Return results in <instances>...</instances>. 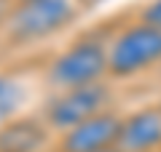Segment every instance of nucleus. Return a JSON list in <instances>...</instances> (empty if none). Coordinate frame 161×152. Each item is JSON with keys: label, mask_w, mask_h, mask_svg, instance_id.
Returning <instances> with one entry per match:
<instances>
[{"label": "nucleus", "mask_w": 161, "mask_h": 152, "mask_svg": "<svg viewBox=\"0 0 161 152\" xmlns=\"http://www.w3.org/2000/svg\"><path fill=\"white\" fill-rule=\"evenodd\" d=\"M75 13V0H14V8L3 24V35L14 48L32 45L70 27Z\"/></svg>", "instance_id": "nucleus-1"}, {"label": "nucleus", "mask_w": 161, "mask_h": 152, "mask_svg": "<svg viewBox=\"0 0 161 152\" xmlns=\"http://www.w3.org/2000/svg\"><path fill=\"white\" fill-rule=\"evenodd\" d=\"M161 62V29L140 22L124 29L108 48V75L132 78Z\"/></svg>", "instance_id": "nucleus-2"}, {"label": "nucleus", "mask_w": 161, "mask_h": 152, "mask_svg": "<svg viewBox=\"0 0 161 152\" xmlns=\"http://www.w3.org/2000/svg\"><path fill=\"white\" fill-rule=\"evenodd\" d=\"M108 75V48L99 40H78L48 64V83L57 91L99 83Z\"/></svg>", "instance_id": "nucleus-3"}, {"label": "nucleus", "mask_w": 161, "mask_h": 152, "mask_svg": "<svg viewBox=\"0 0 161 152\" xmlns=\"http://www.w3.org/2000/svg\"><path fill=\"white\" fill-rule=\"evenodd\" d=\"M108 104H110V88L102 80L99 83L75 85V88H62L48 101L43 120L48 123L51 131H67L73 125H78L80 120L108 109Z\"/></svg>", "instance_id": "nucleus-4"}, {"label": "nucleus", "mask_w": 161, "mask_h": 152, "mask_svg": "<svg viewBox=\"0 0 161 152\" xmlns=\"http://www.w3.org/2000/svg\"><path fill=\"white\" fill-rule=\"evenodd\" d=\"M118 131H121V118L110 109L92 115V118L80 120L78 125L62 131L59 139V149L64 152H105V149H115L118 141Z\"/></svg>", "instance_id": "nucleus-5"}, {"label": "nucleus", "mask_w": 161, "mask_h": 152, "mask_svg": "<svg viewBox=\"0 0 161 152\" xmlns=\"http://www.w3.org/2000/svg\"><path fill=\"white\" fill-rule=\"evenodd\" d=\"M161 147V107H148L121 118L115 152H150Z\"/></svg>", "instance_id": "nucleus-6"}, {"label": "nucleus", "mask_w": 161, "mask_h": 152, "mask_svg": "<svg viewBox=\"0 0 161 152\" xmlns=\"http://www.w3.org/2000/svg\"><path fill=\"white\" fill-rule=\"evenodd\" d=\"M48 123L38 118H11L0 128V152H40L48 141Z\"/></svg>", "instance_id": "nucleus-7"}, {"label": "nucleus", "mask_w": 161, "mask_h": 152, "mask_svg": "<svg viewBox=\"0 0 161 152\" xmlns=\"http://www.w3.org/2000/svg\"><path fill=\"white\" fill-rule=\"evenodd\" d=\"M24 101V85L11 75H0V128L11 118H16Z\"/></svg>", "instance_id": "nucleus-8"}, {"label": "nucleus", "mask_w": 161, "mask_h": 152, "mask_svg": "<svg viewBox=\"0 0 161 152\" xmlns=\"http://www.w3.org/2000/svg\"><path fill=\"white\" fill-rule=\"evenodd\" d=\"M140 22L161 29V0H150L148 6L142 8V13H140Z\"/></svg>", "instance_id": "nucleus-9"}, {"label": "nucleus", "mask_w": 161, "mask_h": 152, "mask_svg": "<svg viewBox=\"0 0 161 152\" xmlns=\"http://www.w3.org/2000/svg\"><path fill=\"white\" fill-rule=\"evenodd\" d=\"M11 8H14V0H0V29H3V24H6Z\"/></svg>", "instance_id": "nucleus-10"}, {"label": "nucleus", "mask_w": 161, "mask_h": 152, "mask_svg": "<svg viewBox=\"0 0 161 152\" xmlns=\"http://www.w3.org/2000/svg\"><path fill=\"white\" fill-rule=\"evenodd\" d=\"M105 0H75V6L78 8H83V11H92V8H97V6H102Z\"/></svg>", "instance_id": "nucleus-11"}, {"label": "nucleus", "mask_w": 161, "mask_h": 152, "mask_svg": "<svg viewBox=\"0 0 161 152\" xmlns=\"http://www.w3.org/2000/svg\"><path fill=\"white\" fill-rule=\"evenodd\" d=\"M59 152H64V149H59ZM105 152H115V149H105Z\"/></svg>", "instance_id": "nucleus-12"}]
</instances>
